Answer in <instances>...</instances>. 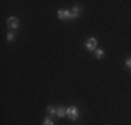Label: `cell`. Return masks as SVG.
Instances as JSON below:
<instances>
[{
	"label": "cell",
	"instance_id": "6da1fadb",
	"mask_svg": "<svg viewBox=\"0 0 131 125\" xmlns=\"http://www.w3.org/2000/svg\"><path fill=\"white\" fill-rule=\"evenodd\" d=\"M66 114H67V117L70 118V120H73V121L78 120V117H80V114H78V108L74 107V106H71V107L66 108Z\"/></svg>",
	"mask_w": 131,
	"mask_h": 125
},
{
	"label": "cell",
	"instance_id": "7a4b0ae2",
	"mask_svg": "<svg viewBox=\"0 0 131 125\" xmlns=\"http://www.w3.org/2000/svg\"><path fill=\"white\" fill-rule=\"evenodd\" d=\"M85 47L88 50H91V52L96 50V47H98V40H96L95 38H89V39L85 42Z\"/></svg>",
	"mask_w": 131,
	"mask_h": 125
},
{
	"label": "cell",
	"instance_id": "3957f363",
	"mask_svg": "<svg viewBox=\"0 0 131 125\" xmlns=\"http://www.w3.org/2000/svg\"><path fill=\"white\" fill-rule=\"evenodd\" d=\"M7 25L10 28H13V29H17V28L20 27V21H18L17 17H10L7 20Z\"/></svg>",
	"mask_w": 131,
	"mask_h": 125
},
{
	"label": "cell",
	"instance_id": "277c9868",
	"mask_svg": "<svg viewBox=\"0 0 131 125\" xmlns=\"http://www.w3.org/2000/svg\"><path fill=\"white\" fill-rule=\"evenodd\" d=\"M57 17L60 18V20H70V11L61 8V10L57 11Z\"/></svg>",
	"mask_w": 131,
	"mask_h": 125
},
{
	"label": "cell",
	"instance_id": "5b68a950",
	"mask_svg": "<svg viewBox=\"0 0 131 125\" xmlns=\"http://www.w3.org/2000/svg\"><path fill=\"white\" fill-rule=\"evenodd\" d=\"M81 12V7H74L73 10L70 11V20H74V18H78Z\"/></svg>",
	"mask_w": 131,
	"mask_h": 125
},
{
	"label": "cell",
	"instance_id": "8992f818",
	"mask_svg": "<svg viewBox=\"0 0 131 125\" xmlns=\"http://www.w3.org/2000/svg\"><path fill=\"white\" fill-rule=\"evenodd\" d=\"M46 111H48V114L50 115V117H53V115H57V108L52 107V106H49V107L46 108Z\"/></svg>",
	"mask_w": 131,
	"mask_h": 125
},
{
	"label": "cell",
	"instance_id": "52a82bcc",
	"mask_svg": "<svg viewBox=\"0 0 131 125\" xmlns=\"http://www.w3.org/2000/svg\"><path fill=\"white\" fill-rule=\"evenodd\" d=\"M64 115H67V114H66V108L64 107H57V117L59 118H63Z\"/></svg>",
	"mask_w": 131,
	"mask_h": 125
},
{
	"label": "cell",
	"instance_id": "ba28073f",
	"mask_svg": "<svg viewBox=\"0 0 131 125\" xmlns=\"http://www.w3.org/2000/svg\"><path fill=\"white\" fill-rule=\"evenodd\" d=\"M103 54H105V52L102 49H96L95 50V56H96V58H102L103 57Z\"/></svg>",
	"mask_w": 131,
	"mask_h": 125
},
{
	"label": "cell",
	"instance_id": "9c48e42d",
	"mask_svg": "<svg viewBox=\"0 0 131 125\" xmlns=\"http://www.w3.org/2000/svg\"><path fill=\"white\" fill-rule=\"evenodd\" d=\"M42 125H54V122H53V120L50 117H46L45 120H43V124Z\"/></svg>",
	"mask_w": 131,
	"mask_h": 125
},
{
	"label": "cell",
	"instance_id": "30bf717a",
	"mask_svg": "<svg viewBox=\"0 0 131 125\" xmlns=\"http://www.w3.org/2000/svg\"><path fill=\"white\" fill-rule=\"evenodd\" d=\"M14 33L13 32H10V33H7V40H8V42H11V40H14Z\"/></svg>",
	"mask_w": 131,
	"mask_h": 125
},
{
	"label": "cell",
	"instance_id": "8fae6325",
	"mask_svg": "<svg viewBox=\"0 0 131 125\" xmlns=\"http://www.w3.org/2000/svg\"><path fill=\"white\" fill-rule=\"evenodd\" d=\"M126 65H127L128 68H131V57H130V58H127V61H126Z\"/></svg>",
	"mask_w": 131,
	"mask_h": 125
}]
</instances>
